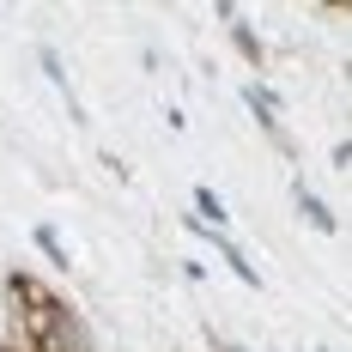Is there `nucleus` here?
<instances>
[{"mask_svg": "<svg viewBox=\"0 0 352 352\" xmlns=\"http://www.w3.org/2000/svg\"><path fill=\"white\" fill-rule=\"evenodd\" d=\"M231 352H237V346H231Z\"/></svg>", "mask_w": 352, "mask_h": 352, "instance_id": "f03ea898", "label": "nucleus"}, {"mask_svg": "<svg viewBox=\"0 0 352 352\" xmlns=\"http://www.w3.org/2000/svg\"><path fill=\"white\" fill-rule=\"evenodd\" d=\"M43 352H91V340H85V328L73 316H49V334H43Z\"/></svg>", "mask_w": 352, "mask_h": 352, "instance_id": "f257e3e1", "label": "nucleus"}]
</instances>
